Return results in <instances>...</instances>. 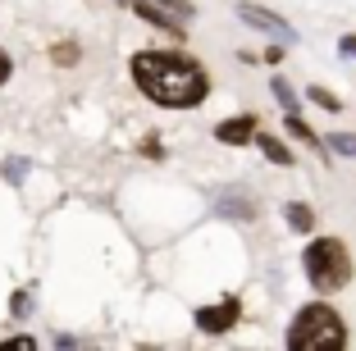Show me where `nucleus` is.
Masks as SVG:
<instances>
[{
  "label": "nucleus",
  "mask_w": 356,
  "mask_h": 351,
  "mask_svg": "<svg viewBox=\"0 0 356 351\" xmlns=\"http://www.w3.org/2000/svg\"><path fill=\"white\" fill-rule=\"evenodd\" d=\"M306 96H311V105H320V110H329V114H334V110H343V101H338L334 92H325V87H311Z\"/></svg>",
  "instance_id": "obj_12"
},
{
  "label": "nucleus",
  "mask_w": 356,
  "mask_h": 351,
  "mask_svg": "<svg viewBox=\"0 0 356 351\" xmlns=\"http://www.w3.org/2000/svg\"><path fill=\"white\" fill-rule=\"evenodd\" d=\"M288 133H293V137H297V142H306V146H315V151H320V137H315V133H311V128H306V124H302V119H297V114H288Z\"/></svg>",
  "instance_id": "obj_11"
},
{
  "label": "nucleus",
  "mask_w": 356,
  "mask_h": 351,
  "mask_svg": "<svg viewBox=\"0 0 356 351\" xmlns=\"http://www.w3.org/2000/svg\"><path fill=\"white\" fill-rule=\"evenodd\" d=\"M238 315H242V310H238V301H220V306H206V310H197V329L201 333H229L233 329V324H238Z\"/></svg>",
  "instance_id": "obj_4"
},
{
  "label": "nucleus",
  "mask_w": 356,
  "mask_h": 351,
  "mask_svg": "<svg viewBox=\"0 0 356 351\" xmlns=\"http://www.w3.org/2000/svg\"><path fill=\"white\" fill-rule=\"evenodd\" d=\"M215 142H224V146L256 142V119H252V114H238V119H224V124L215 128Z\"/></svg>",
  "instance_id": "obj_7"
},
{
  "label": "nucleus",
  "mask_w": 356,
  "mask_h": 351,
  "mask_svg": "<svg viewBox=\"0 0 356 351\" xmlns=\"http://www.w3.org/2000/svg\"><path fill=\"white\" fill-rule=\"evenodd\" d=\"M238 19L252 23V28H261V32H270V37H279V42H293V28H288L279 14L261 10V5H238Z\"/></svg>",
  "instance_id": "obj_5"
},
{
  "label": "nucleus",
  "mask_w": 356,
  "mask_h": 351,
  "mask_svg": "<svg viewBox=\"0 0 356 351\" xmlns=\"http://www.w3.org/2000/svg\"><path fill=\"white\" fill-rule=\"evenodd\" d=\"M343 55H356V37H343V46H338Z\"/></svg>",
  "instance_id": "obj_19"
},
{
  "label": "nucleus",
  "mask_w": 356,
  "mask_h": 351,
  "mask_svg": "<svg viewBox=\"0 0 356 351\" xmlns=\"http://www.w3.org/2000/svg\"><path fill=\"white\" fill-rule=\"evenodd\" d=\"M133 10L142 14L147 23H156L160 32H169V37H188V32H183V19H178V14H169L160 0H133Z\"/></svg>",
  "instance_id": "obj_6"
},
{
  "label": "nucleus",
  "mask_w": 356,
  "mask_h": 351,
  "mask_svg": "<svg viewBox=\"0 0 356 351\" xmlns=\"http://www.w3.org/2000/svg\"><path fill=\"white\" fill-rule=\"evenodd\" d=\"M302 265H306V279H311L315 292H338L352 283V256H347V247L338 238H315L306 247Z\"/></svg>",
  "instance_id": "obj_3"
},
{
  "label": "nucleus",
  "mask_w": 356,
  "mask_h": 351,
  "mask_svg": "<svg viewBox=\"0 0 356 351\" xmlns=\"http://www.w3.org/2000/svg\"><path fill=\"white\" fill-rule=\"evenodd\" d=\"M14 174V183H19V174H23V160H5V178Z\"/></svg>",
  "instance_id": "obj_18"
},
{
  "label": "nucleus",
  "mask_w": 356,
  "mask_h": 351,
  "mask_svg": "<svg viewBox=\"0 0 356 351\" xmlns=\"http://www.w3.org/2000/svg\"><path fill=\"white\" fill-rule=\"evenodd\" d=\"M10 73H14V60H10V51H0V87L10 83Z\"/></svg>",
  "instance_id": "obj_16"
},
{
  "label": "nucleus",
  "mask_w": 356,
  "mask_h": 351,
  "mask_svg": "<svg viewBox=\"0 0 356 351\" xmlns=\"http://www.w3.org/2000/svg\"><path fill=\"white\" fill-rule=\"evenodd\" d=\"M256 146H261V151H265V160H274V165H283V169L293 165V151H288V146H283L279 137H270V133H265V137H256Z\"/></svg>",
  "instance_id": "obj_9"
},
{
  "label": "nucleus",
  "mask_w": 356,
  "mask_h": 351,
  "mask_svg": "<svg viewBox=\"0 0 356 351\" xmlns=\"http://www.w3.org/2000/svg\"><path fill=\"white\" fill-rule=\"evenodd\" d=\"M343 342H347V329L338 320V310L320 306V301L297 310L293 329H288V347L293 351H338Z\"/></svg>",
  "instance_id": "obj_2"
},
{
  "label": "nucleus",
  "mask_w": 356,
  "mask_h": 351,
  "mask_svg": "<svg viewBox=\"0 0 356 351\" xmlns=\"http://www.w3.org/2000/svg\"><path fill=\"white\" fill-rule=\"evenodd\" d=\"M133 83L142 96H151L165 110H192L210 92L206 69L178 51H137L133 55Z\"/></svg>",
  "instance_id": "obj_1"
},
{
  "label": "nucleus",
  "mask_w": 356,
  "mask_h": 351,
  "mask_svg": "<svg viewBox=\"0 0 356 351\" xmlns=\"http://www.w3.org/2000/svg\"><path fill=\"white\" fill-rule=\"evenodd\" d=\"M283 215H288V224H293L297 233H311V228H315V210L306 206V201H288V206H283Z\"/></svg>",
  "instance_id": "obj_8"
},
{
  "label": "nucleus",
  "mask_w": 356,
  "mask_h": 351,
  "mask_svg": "<svg viewBox=\"0 0 356 351\" xmlns=\"http://www.w3.org/2000/svg\"><path fill=\"white\" fill-rule=\"evenodd\" d=\"M274 96H279V105H283V110H288V114H297V92H293V87H288V83H283V78H274Z\"/></svg>",
  "instance_id": "obj_13"
},
{
  "label": "nucleus",
  "mask_w": 356,
  "mask_h": 351,
  "mask_svg": "<svg viewBox=\"0 0 356 351\" xmlns=\"http://www.w3.org/2000/svg\"><path fill=\"white\" fill-rule=\"evenodd\" d=\"M220 210L233 219H256V206L252 201H242V197H220Z\"/></svg>",
  "instance_id": "obj_10"
},
{
  "label": "nucleus",
  "mask_w": 356,
  "mask_h": 351,
  "mask_svg": "<svg viewBox=\"0 0 356 351\" xmlns=\"http://www.w3.org/2000/svg\"><path fill=\"white\" fill-rule=\"evenodd\" d=\"M329 146H334L338 155H356V133H334V137H329Z\"/></svg>",
  "instance_id": "obj_14"
},
{
  "label": "nucleus",
  "mask_w": 356,
  "mask_h": 351,
  "mask_svg": "<svg viewBox=\"0 0 356 351\" xmlns=\"http://www.w3.org/2000/svg\"><path fill=\"white\" fill-rule=\"evenodd\" d=\"M74 60H78V46H74V42L55 46V64H74Z\"/></svg>",
  "instance_id": "obj_15"
},
{
  "label": "nucleus",
  "mask_w": 356,
  "mask_h": 351,
  "mask_svg": "<svg viewBox=\"0 0 356 351\" xmlns=\"http://www.w3.org/2000/svg\"><path fill=\"white\" fill-rule=\"evenodd\" d=\"M5 347H23V351H32V347H37V338H28V333H19V338H10Z\"/></svg>",
  "instance_id": "obj_17"
}]
</instances>
